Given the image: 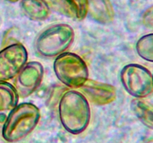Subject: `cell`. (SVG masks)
Returning a JSON list of instances; mask_svg holds the SVG:
<instances>
[{
	"label": "cell",
	"instance_id": "cell-1",
	"mask_svg": "<svg viewBox=\"0 0 153 143\" xmlns=\"http://www.w3.org/2000/svg\"><path fill=\"white\" fill-rule=\"evenodd\" d=\"M58 116L63 128L67 132L73 135L82 133L88 128L91 121L89 102L79 91H67L59 101Z\"/></svg>",
	"mask_w": 153,
	"mask_h": 143
},
{
	"label": "cell",
	"instance_id": "cell-2",
	"mask_svg": "<svg viewBox=\"0 0 153 143\" xmlns=\"http://www.w3.org/2000/svg\"><path fill=\"white\" fill-rule=\"evenodd\" d=\"M40 111L32 103L18 104L10 110L1 126V136L7 142L14 143L28 136L38 125Z\"/></svg>",
	"mask_w": 153,
	"mask_h": 143
},
{
	"label": "cell",
	"instance_id": "cell-3",
	"mask_svg": "<svg viewBox=\"0 0 153 143\" xmlns=\"http://www.w3.org/2000/svg\"><path fill=\"white\" fill-rule=\"evenodd\" d=\"M75 40V31L68 24L57 23L45 28L34 42L35 50L44 57H56L65 52Z\"/></svg>",
	"mask_w": 153,
	"mask_h": 143
},
{
	"label": "cell",
	"instance_id": "cell-4",
	"mask_svg": "<svg viewBox=\"0 0 153 143\" xmlns=\"http://www.w3.org/2000/svg\"><path fill=\"white\" fill-rule=\"evenodd\" d=\"M53 69L57 78L70 89H80L89 79L85 61L73 52H65L56 57Z\"/></svg>",
	"mask_w": 153,
	"mask_h": 143
},
{
	"label": "cell",
	"instance_id": "cell-5",
	"mask_svg": "<svg viewBox=\"0 0 153 143\" xmlns=\"http://www.w3.org/2000/svg\"><path fill=\"white\" fill-rule=\"evenodd\" d=\"M120 77L125 90L134 98H146L153 92V74L143 66L126 65Z\"/></svg>",
	"mask_w": 153,
	"mask_h": 143
},
{
	"label": "cell",
	"instance_id": "cell-6",
	"mask_svg": "<svg viewBox=\"0 0 153 143\" xmlns=\"http://www.w3.org/2000/svg\"><path fill=\"white\" fill-rule=\"evenodd\" d=\"M28 52L20 43L7 45L0 51V81L15 78L28 63Z\"/></svg>",
	"mask_w": 153,
	"mask_h": 143
},
{
	"label": "cell",
	"instance_id": "cell-7",
	"mask_svg": "<svg viewBox=\"0 0 153 143\" xmlns=\"http://www.w3.org/2000/svg\"><path fill=\"white\" fill-rule=\"evenodd\" d=\"M44 68L40 62L31 61L24 66L15 77L14 87L21 98H27L34 93L42 83Z\"/></svg>",
	"mask_w": 153,
	"mask_h": 143
},
{
	"label": "cell",
	"instance_id": "cell-8",
	"mask_svg": "<svg viewBox=\"0 0 153 143\" xmlns=\"http://www.w3.org/2000/svg\"><path fill=\"white\" fill-rule=\"evenodd\" d=\"M80 89V92L88 101L96 105L103 106L111 104L117 97L114 86L109 83H102L91 79H88Z\"/></svg>",
	"mask_w": 153,
	"mask_h": 143
},
{
	"label": "cell",
	"instance_id": "cell-9",
	"mask_svg": "<svg viewBox=\"0 0 153 143\" xmlns=\"http://www.w3.org/2000/svg\"><path fill=\"white\" fill-rule=\"evenodd\" d=\"M92 20L107 25L114 19V10L111 0H88V12Z\"/></svg>",
	"mask_w": 153,
	"mask_h": 143
},
{
	"label": "cell",
	"instance_id": "cell-10",
	"mask_svg": "<svg viewBox=\"0 0 153 143\" xmlns=\"http://www.w3.org/2000/svg\"><path fill=\"white\" fill-rule=\"evenodd\" d=\"M22 13L32 21H44L49 17V10L43 0H20Z\"/></svg>",
	"mask_w": 153,
	"mask_h": 143
},
{
	"label": "cell",
	"instance_id": "cell-11",
	"mask_svg": "<svg viewBox=\"0 0 153 143\" xmlns=\"http://www.w3.org/2000/svg\"><path fill=\"white\" fill-rule=\"evenodd\" d=\"M130 106L137 119L145 127L153 130V104L145 98H134Z\"/></svg>",
	"mask_w": 153,
	"mask_h": 143
},
{
	"label": "cell",
	"instance_id": "cell-12",
	"mask_svg": "<svg viewBox=\"0 0 153 143\" xmlns=\"http://www.w3.org/2000/svg\"><path fill=\"white\" fill-rule=\"evenodd\" d=\"M19 98L13 84L7 81H0V113L12 110L18 104Z\"/></svg>",
	"mask_w": 153,
	"mask_h": 143
},
{
	"label": "cell",
	"instance_id": "cell-13",
	"mask_svg": "<svg viewBox=\"0 0 153 143\" xmlns=\"http://www.w3.org/2000/svg\"><path fill=\"white\" fill-rule=\"evenodd\" d=\"M49 11L72 19H78V8L73 0H43Z\"/></svg>",
	"mask_w": 153,
	"mask_h": 143
},
{
	"label": "cell",
	"instance_id": "cell-14",
	"mask_svg": "<svg viewBox=\"0 0 153 143\" xmlns=\"http://www.w3.org/2000/svg\"><path fill=\"white\" fill-rule=\"evenodd\" d=\"M135 49L142 59L153 63V33L142 36L136 43Z\"/></svg>",
	"mask_w": 153,
	"mask_h": 143
},
{
	"label": "cell",
	"instance_id": "cell-15",
	"mask_svg": "<svg viewBox=\"0 0 153 143\" xmlns=\"http://www.w3.org/2000/svg\"><path fill=\"white\" fill-rule=\"evenodd\" d=\"M78 8V19L82 20L87 16L88 0H73Z\"/></svg>",
	"mask_w": 153,
	"mask_h": 143
},
{
	"label": "cell",
	"instance_id": "cell-16",
	"mask_svg": "<svg viewBox=\"0 0 153 143\" xmlns=\"http://www.w3.org/2000/svg\"><path fill=\"white\" fill-rule=\"evenodd\" d=\"M4 119H5V117H4V116H1V114H0V126H2V124H3V122H4Z\"/></svg>",
	"mask_w": 153,
	"mask_h": 143
},
{
	"label": "cell",
	"instance_id": "cell-17",
	"mask_svg": "<svg viewBox=\"0 0 153 143\" xmlns=\"http://www.w3.org/2000/svg\"><path fill=\"white\" fill-rule=\"evenodd\" d=\"M7 1H9V2L13 3V2H16V1H20V0H7Z\"/></svg>",
	"mask_w": 153,
	"mask_h": 143
},
{
	"label": "cell",
	"instance_id": "cell-18",
	"mask_svg": "<svg viewBox=\"0 0 153 143\" xmlns=\"http://www.w3.org/2000/svg\"><path fill=\"white\" fill-rule=\"evenodd\" d=\"M0 23H1V19H0Z\"/></svg>",
	"mask_w": 153,
	"mask_h": 143
}]
</instances>
